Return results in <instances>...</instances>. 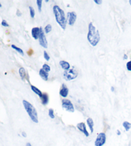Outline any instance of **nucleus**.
I'll return each instance as SVG.
<instances>
[{"mask_svg":"<svg viewBox=\"0 0 131 146\" xmlns=\"http://www.w3.org/2000/svg\"><path fill=\"white\" fill-rule=\"evenodd\" d=\"M17 16L18 17H20V16H22V14H21V11H20L19 10H17Z\"/></svg>","mask_w":131,"mask_h":146,"instance_id":"nucleus-29","label":"nucleus"},{"mask_svg":"<svg viewBox=\"0 0 131 146\" xmlns=\"http://www.w3.org/2000/svg\"><path fill=\"white\" fill-rule=\"evenodd\" d=\"M62 106L66 111L70 113H74L75 111L74 106L73 105L72 102L69 99H63L62 100Z\"/></svg>","mask_w":131,"mask_h":146,"instance_id":"nucleus-5","label":"nucleus"},{"mask_svg":"<svg viewBox=\"0 0 131 146\" xmlns=\"http://www.w3.org/2000/svg\"><path fill=\"white\" fill-rule=\"evenodd\" d=\"M52 10H53L54 15L57 23L63 30L66 29V25H67V19L66 18L64 10L60 8L58 5H54L52 7Z\"/></svg>","mask_w":131,"mask_h":146,"instance_id":"nucleus-2","label":"nucleus"},{"mask_svg":"<svg viewBox=\"0 0 131 146\" xmlns=\"http://www.w3.org/2000/svg\"><path fill=\"white\" fill-rule=\"evenodd\" d=\"M23 104L24 109L30 117L31 120L35 123H39V118H38V113L37 110L30 102L26 100H23Z\"/></svg>","mask_w":131,"mask_h":146,"instance_id":"nucleus-3","label":"nucleus"},{"mask_svg":"<svg viewBox=\"0 0 131 146\" xmlns=\"http://www.w3.org/2000/svg\"><path fill=\"white\" fill-rule=\"evenodd\" d=\"M22 136H23V137H26L27 136V135H26V133H25L24 131L22 132Z\"/></svg>","mask_w":131,"mask_h":146,"instance_id":"nucleus-31","label":"nucleus"},{"mask_svg":"<svg viewBox=\"0 0 131 146\" xmlns=\"http://www.w3.org/2000/svg\"><path fill=\"white\" fill-rule=\"evenodd\" d=\"M19 75L21 77V79H22L23 80H24L26 79V72L25 70L23 67H21L19 70Z\"/></svg>","mask_w":131,"mask_h":146,"instance_id":"nucleus-16","label":"nucleus"},{"mask_svg":"<svg viewBox=\"0 0 131 146\" xmlns=\"http://www.w3.org/2000/svg\"><path fill=\"white\" fill-rule=\"evenodd\" d=\"M86 123H87L88 126L90 130L91 133H93L94 129V122L93 120V119L92 118H88L87 120H86Z\"/></svg>","mask_w":131,"mask_h":146,"instance_id":"nucleus-15","label":"nucleus"},{"mask_svg":"<svg viewBox=\"0 0 131 146\" xmlns=\"http://www.w3.org/2000/svg\"><path fill=\"white\" fill-rule=\"evenodd\" d=\"M39 44L42 47H43L44 48H47L48 42H47V40L46 39V37H45L44 30L42 29V27L40 28V35H39Z\"/></svg>","mask_w":131,"mask_h":146,"instance_id":"nucleus-6","label":"nucleus"},{"mask_svg":"<svg viewBox=\"0 0 131 146\" xmlns=\"http://www.w3.org/2000/svg\"><path fill=\"white\" fill-rule=\"evenodd\" d=\"M77 19V14L75 12H68L67 13V23L70 26H73Z\"/></svg>","mask_w":131,"mask_h":146,"instance_id":"nucleus-8","label":"nucleus"},{"mask_svg":"<svg viewBox=\"0 0 131 146\" xmlns=\"http://www.w3.org/2000/svg\"><path fill=\"white\" fill-rule=\"evenodd\" d=\"M11 47L13 49H14L15 51L19 53L20 55H24V52H23V50L21 49V48H20L17 47V46L14 45V44H12Z\"/></svg>","mask_w":131,"mask_h":146,"instance_id":"nucleus-19","label":"nucleus"},{"mask_svg":"<svg viewBox=\"0 0 131 146\" xmlns=\"http://www.w3.org/2000/svg\"><path fill=\"white\" fill-rule=\"evenodd\" d=\"M44 58L47 61H49L50 60V56H49V55L48 54V53L45 51V50L44 51Z\"/></svg>","mask_w":131,"mask_h":146,"instance_id":"nucleus-25","label":"nucleus"},{"mask_svg":"<svg viewBox=\"0 0 131 146\" xmlns=\"http://www.w3.org/2000/svg\"><path fill=\"white\" fill-rule=\"evenodd\" d=\"M117 135H118V136H120V135H121V132H120V130H117Z\"/></svg>","mask_w":131,"mask_h":146,"instance_id":"nucleus-32","label":"nucleus"},{"mask_svg":"<svg viewBox=\"0 0 131 146\" xmlns=\"http://www.w3.org/2000/svg\"><path fill=\"white\" fill-rule=\"evenodd\" d=\"M129 3H130V5H131V0H129Z\"/></svg>","mask_w":131,"mask_h":146,"instance_id":"nucleus-36","label":"nucleus"},{"mask_svg":"<svg viewBox=\"0 0 131 146\" xmlns=\"http://www.w3.org/2000/svg\"><path fill=\"white\" fill-rule=\"evenodd\" d=\"M60 66L62 67V68L63 70H64L65 71L68 70L69 69H70V64H69V62H68L67 61H65L64 60H62L60 61L59 62Z\"/></svg>","mask_w":131,"mask_h":146,"instance_id":"nucleus-12","label":"nucleus"},{"mask_svg":"<svg viewBox=\"0 0 131 146\" xmlns=\"http://www.w3.org/2000/svg\"><path fill=\"white\" fill-rule=\"evenodd\" d=\"M36 3H37V5L39 12H41L42 7V0H37V1H36Z\"/></svg>","mask_w":131,"mask_h":146,"instance_id":"nucleus-22","label":"nucleus"},{"mask_svg":"<svg viewBox=\"0 0 131 146\" xmlns=\"http://www.w3.org/2000/svg\"><path fill=\"white\" fill-rule=\"evenodd\" d=\"M29 14H30V17L31 18L33 19L35 16V9L33 8V7L29 6Z\"/></svg>","mask_w":131,"mask_h":146,"instance_id":"nucleus-20","label":"nucleus"},{"mask_svg":"<svg viewBox=\"0 0 131 146\" xmlns=\"http://www.w3.org/2000/svg\"><path fill=\"white\" fill-rule=\"evenodd\" d=\"M42 69L44 70V71H45L46 72L49 73L51 71V67L47 64H44L42 66Z\"/></svg>","mask_w":131,"mask_h":146,"instance_id":"nucleus-24","label":"nucleus"},{"mask_svg":"<svg viewBox=\"0 0 131 146\" xmlns=\"http://www.w3.org/2000/svg\"><path fill=\"white\" fill-rule=\"evenodd\" d=\"M1 7H2V5H1V4L0 3V8H1Z\"/></svg>","mask_w":131,"mask_h":146,"instance_id":"nucleus-37","label":"nucleus"},{"mask_svg":"<svg viewBox=\"0 0 131 146\" xmlns=\"http://www.w3.org/2000/svg\"><path fill=\"white\" fill-rule=\"evenodd\" d=\"M45 2H46V3H48L49 0H45Z\"/></svg>","mask_w":131,"mask_h":146,"instance_id":"nucleus-35","label":"nucleus"},{"mask_svg":"<svg viewBox=\"0 0 131 146\" xmlns=\"http://www.w3.org/2000/svg\"><path fill=\"white\" fill-rule=\"evenodd\" d=\"M127 70L129 72H131V61H128L126 64Z\"/></svg>","mask_w":131,"mask_h":146,"instance_id":"nucleus-26","label":"nucleus"},{"mask_svg":"<svg viewBox=\"0 0 131 146\" xmlns=\"http://www.w3.org/2000/svg\"><path fill=\"white\" fill-rule=\"evenodd\" d=\"M30 87H31V90L34 92L35 93L37 94V95H39V97H40V98L42 97V95H43V93H42V92L41 91L39 88H37L35 87V86L33 85H30Z\"/></svg>","mask_w":131,"mask_h":146,"instance_id":"nucleus-17","label":"nucleus"},{"mask_svg":"<svg viewBox=\"0 0 131 146\" xmlns=\"http://www.w3.org/2000/svg\"><path fill=\"white\" fill-rule=\"evenodd\" d=\"M68 93H69V90L67 88L65 84H62V88L60 90V95L61 97H63L64 99H66V97L68 96Z\"/></svg>","mask_w":131,"mask_h":146,"instance_id":"nucleus-10","label":"nucleus"},{"mask_svg":"<svg viewBox=\"0 0 131 146\" xmlns=\"http://www.w3.org/2000/svg\"><path fill=\"white\" fill-rule=\"evenodd\" d=\"M87 39L92 46H96L100 40L99 32L92 22L88 25V32L87 34Z\"/></svg>","mask_w":131,"mask_h":146,"instance_id":"nucleus-1","label":"nucleus"},{"mask_svg":"<svg viewBox=\"0 0 131 146\" xmlns=\"http://www.w3.org/2000/svg\"><path fill=\"white\" fill-rule=\"evenodd\" d=\"M123 125V127L124 128L125 130L126 131H129L130 129H131V123L127 121H124L122 124Z\"/></svg>","mask_w":131,"mask_h":146,"instance_id":"nucleus-18","label":"nucleus"},{"mask_svg":"<svg viewBox=\"0 0 131 146\" xmlns=\"http://www.w3.org/2000/svg\"><path fill=\"white\" fill-rule=\"evenodd\" d=\"M78 76V72L77 70L74 68H71L68 70L64 71L63 72V78L66 80V81H70V80L76 79Z\"/></svg>","mask_w":131,"mask_h":146,"instance_id":"nucleus-4","label":"nucleus"},{"mask_svg":"<svg viewBox=\"0 0 131 146\" xmlns=\"http://www.w3.org/2000/svg\"><path fill=\"white\" fill-rule=\"evenodd\" d=\"M123 60H127V59H128V55H127V54L123 55Z\"/></svg>","mask_w":131,"mask_h":146,"instance_id":"nucleus-30","label":"nucleus"},{"mask_svg":"<svg viewBox=\"0 0 131 146\" xmlns=\"http://www.w3.org/2000/svg\"><path fill=\"white\" fill-rule=\"evenodd\" d=\"M26 146H31V144H30V143L28 142L26 144Z\"/></svg>","mask_w":131,"mask_h":146,"instance_id":"nucleus-33","label":"nucleus"},{"mask_svg":"<svg viewBox=\"0 0 131 146\" xmlns=\"http://www.w3.org/2000/svg\"><path fill=\"white\" fill-rule=\"evenodd\" d=\"M1 25L3 26H5V27H8V26H9V25H8V23H7V21H6V20H5V19L2 20Z\"/></svg>","mask_w":131,"mask_h":146,"instance_id":"nucleus-27","label":"nucleus"},{"mask_svg":"<svg viewBox=\"0 0 131 146\" xmlns=\"http://www.w3.org/2000/svg\"><path fill=\"white\" fill-rule=\"evenodd\" d=\"M39 35H40V28L33 27L31 29V36H32L33 38L35 40L39 39Z\"/></svg>","mask_w":131,"mask_h":146,"instance_id":"nucleus-11","label":"nucleus"},{"mask_svg":"<svg viewBox=\"0 0 131 146\" xmlns=\"http://www.w3.org/2000/svg\"><path fill=\"white\" fill-rule=\"evenodd\" d=\"M48 115L52 119H54V118H55V115H54V110L52 108H50L49 110V112H48Z\"/></svg>","mask_w":131,"mask_h":146,"instance_id":"nucleus-23","label":"nucleus"},{"mask_svg":"<svg viewBox=\"0 0 131 146\" xmlns=\"http://www.w3.org/2000/svg\"><path fill=\"white\" fill-rule=\"evenodd\" d=\"M44 32H45V34H49V32H51L52 30L51 25H50V24H48V25H46V26H45V28H44Z\"/></svg>","mask_w":131,"mask_h":146,"instance_id":"nucleus-21","label":"nucleus"},{"mask_svg":"<svg viewBox=\"0 0 131 146\" xmlns=\"http://www.w3.org/2000/svg\"><path fill=\"white\" fill-rule=\"evenodd\" d=\"M106 142V135L105 133H100L98 134L95 141V146H103Z\"/></svg>","mask_w":131,"mask_h":146,"instance_id":"nucleus-7","label":"nucleus"},{"mask_svg":"<svg viewBox=\"0 0 131 146\" xmlns=\"http://www.w3.org/2000/svg\"><path fill=\"white\" fill-rule=\"evenodd\" d=\"M40 99L42 104L44 106L47 105V104L49 103V95L48 94L46 93H43V95H42V96L40 98Z\"/></svg>","mask_w":131,"mask_h":146,"instance_id":"nucleus-13","label":"nucleus"},{"mask_svg":"<svg viewBox=\"0 0 131 146\" xmlns=\"http://www.w3.org/2000/svg\"><path fill=\"white\" fill-rule=\"evenodd\" d=\"M39 75L40 76V77L42 79L45 81H47L49 79V73L46 72L45 71H44V70L41 68L39 70Z\"/></svg>","mask_w":131,"mask_h":146,"instance_id":"nucleus-14","label":"nucleus"},{"mask_svg":"<svg viewBox=\"0 0 131 146\" xmlns=\"http://www.w3.org/2000/svg\"><path fill=\"white\" fill-rule=\"evenodd\" d=\"M94 2H95L97 5H101V4L102 3V0H94Z\"/></svg>","mask_w":131,"mask_h":146,"instance_id":"nucleus-28","label":"nucleus"},{"mask_svg":"<svg viewBox=\"0 0 131 146\" xmlns=\"http://www.w3.org/2000/svg\"><path fill=\"white\" fill-rule=\"evenodd\" d=\"M111 90L112 91H115V88H114V86H112V87L111 88Z\"/></svg>","mask_w":131,"mask_h":146,"instance_id":"nucleus-34","label":"nucleus"},{"mask_svg":"<svg viewBox=\"0 0 131 146\" xmlns=\"http://www.w3.org/2000/svg\"><path fill=\"white\" fill-rule=\"evenodd\" d=\"M77 128H78V129L80 131L82 132V133L84 134L86 137H88L90 136V133H88V131L86 129V124L84 122H79V123H78L76 126Z\"/></svg>","mask_w":131,"mask_h":146,"instance_id":"nucleus-9","label":"nucleus"}]
</instances>
